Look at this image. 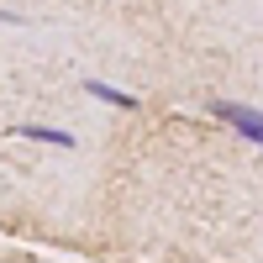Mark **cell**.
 Listing matches in <instances>:
<instances>
[{"mask_svg":"<svg viewBox=\"0 0 263 263\" xmlns=\"http://www.w3.org/2000/svg\"><path fill=\"white\" fill-rule=\"evenodd\" d=\"M16 132H21V137H27V142H48V147H63V153L74 147V132H63V126H42V121H21Z\"/></svg>","mask_w":263,"mask_h":263,"instance_id":"2","label":"cell"},{"mask_svg":"<svg viewBox=\"0 0 263 263\" xmlns=\"http://www.w3.org/2000/svg\"><path fill=\"white\" fill-rule=\"evenodd\" d=\"M211 116L227 121L232 132H242L253 147H263V111H253V105H237V100H211Z\"/></svg>","mask_w":263,"mask_h":263,"instance_id":"1","label":"cell"},{"mask_svg":"<svg viewBox=\"0 0 263 263\" xmlns=\"http://www.w3.org/2000/svg\"><path fill=\"white\" fill-rule=\"evenodd\" d=\"M0 27H27V16H16V11H6V6H0Z\"/></svg>","mask_w":263,"mask_h":263,"instance_id":"4","label":"cell"},{"mask_svg":"<svg viewBox=\"0 0 263 263\" xmlns=\"http://www.w3.org/2000/svg\"><path fill=\"white\" fill-rule=\"evenodd\" d=\"M84 95H95L105 105H121V111H137V95L132 90H116V84H105V79H84Z\"/></svg>","mask_w":263,"mask_h":263,"instance_id":"3","label":"cell"}]
</instances>
